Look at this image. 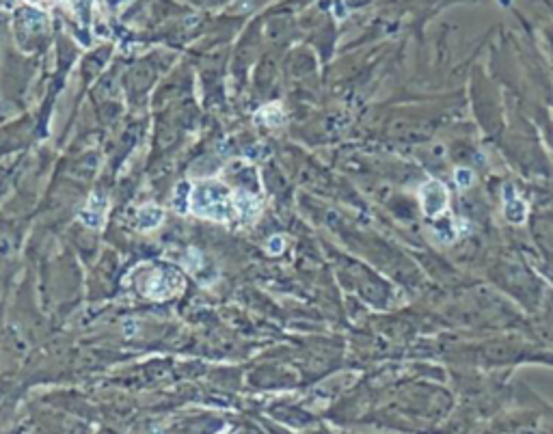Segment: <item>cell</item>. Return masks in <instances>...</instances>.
Here are the masks:
<instances>
[{"mask_svg":"<svg viewBox=\"0 0 553 434\" xmlns=\"http://www.w3.org/2000/svg\"><path fill=\"white\" fill-rule=\"evenodd\" d=\"M447 201H450V193H447L445 184H441L439 180H431L426 184H421L419 203L428 219H437L439 214H443L447 210Z\"/></svg>","mask_w":553,"mask_h":434,"instance_id":"6da1fadb","label":"cell"},{"mask_svg":"<svg viewBox=\"0 0 553 434\" xmlns=\"http://www.w3.org/2000/svg\"><path fill=\"white\" fill-rule=\"evenodd\" d=\"M503 214H506V219H508L510 223L519 225V223L525 221V216H528V205H525V201L519 199V195H517L515 199H510V201L503 203Z\"/></svg>","mask_w":553,"mask_h":434,"instance_id":"7a4b0ae2","label":"cell"},{"mask_svg":"<svg viewBox=\"0 0 553 434\" xmlns=\"http://www.w3.org/2000/svg\"><path fill=\"white\" fill-rule=\"evenodd\" d=\"M474 180H476V176H474V171H472V169L460 166V169L454 171V182H456V186H458L460 190L469 188V186L474 184Z\"/></svg>","mask_w":553,"mask_h":434,"instance_id":"3957f363","label":"cell"},{"mask_svg":"<svg viewBox=\"0 0 553 434\" xmlns=\"http://www.w3.org/2000/svg\"><path fill=\"white\" fill-rule=\"evenodd\" d=\"M517 195H515V188H513V184H506L503 186V201H510V199H515Z\"/></svg>","mask_w":553,"mask_h":434,"instance_id":"277c9868","label":"cell"}]
</instances>
